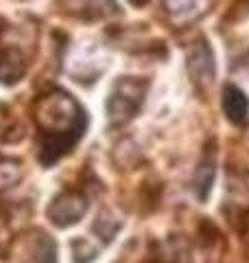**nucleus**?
Instances as JSON below:
<instances>
[{
  "mask_svg": "<svg viewBox=\"0 0 249 263\" xmlns=\"http://www.w3.org/2000/svg\"><path fill=\"white\" fill-rule=\"evenodd\" d=\"M37 125L44 134L42 141V158L51 164L64 156L81 138L86 129V114L70 95L48 92L37 101Z\"/></svg>",
  "mask_w": 249,
  "mask_h": 263,
  "instance_id": "nucleus-1",
  "label": "nucleus"
},
{
  "mask_svg": "<svg viewBox=\"0 0 249 263\" xmlns=\"http://www.w3.org/2000/svg\"><path fill=\"white\" fill-rule=\"evenodd\" d=\"M147 90H149L147 79L120 77L116 81L110 95V101H107V117H110L112 125H122V123H127L136 117L140 105L144 103Z\"/></svg>",
  "mask_w": 249,
  "mask_h": 263,
  "instance_id": "nucleus-2",
  "label": "nucleus"
},
{
  "mask_svg": "<svg viewBox=\"0 0 249 263\" xmlns=\"http://www.w3.org/2000/svg\"><path fill=\"white\" fill-rule=\"evenodd\" d=\"M186 68L193 84L199 88H208L217 77V62H214V53L208 40H199L193 44L186 57Z\"/></svg>",
  "mask_w": 249,
  "mask_h": 263,
  "instance_id": "nucleus-3",
  "label": "nucleus"
},
{
  "mask_svg": "<svg viewBox=\"0 0 249 263\" xmlns=\"http://www.w3.org/2000/svg\"><path fill=\"white\" fill-rule=\"evenodd\" d=\"M86 211H88L86 197L77 191H66L55 197V202L51 204V209H48V217H51L57 226L66 228L70 224H77V221L86 215Z\"/></svg>",
  "mask_w": 249,
  "mask_h": 263,
  "instance_id": "nucleus-4",
  "label": "nucleus"
},
{
  "mask_svg": "<svg viewBox=\"0 0 249 263\" xmlns=\"http://www.w3.org/2000/svg\"><path fill=\"white\" fill-rule=\"evenodd\" d=\"M66 13L81 20H101L118 11L114 0H59Z\"/></svg>",
  "mask_w": 249,
  "mask_h": 263,
  "instance_id": "nucleus-5",
  "label": "nucleus"
},
{
  "mask_svg": "<svg viewBox=\"0 0 249 263\" xmlns=\"http://www.w3.org/2000/svg\"><path fill=\"white\" fill-rule=\"evenodd\" d=\"M208 7H210V0H164V9L171 22L177 27L199 20L208 11Z\"/></svg>",
  "mask_w": 249,
  "mask_h": 263,
  "instance_id": "nucleus-6",
  "label": "nucleus"
},
{
  "mask_svg": "<svg viewBox=\"0 0 249 263\" xmlns=\"http://www.w3.org/2000/svg\"><path fill=\"white\" fill-rule=\"evenodd\" d=\"M221 108H223V114L227 117V121H232L234 125H240L249 114V99L245 97V92L240 88L227 84L223 88Z\"/></svg>",
  "mask_w": 249,
  "mask_h": 263,
  "instance_id": "nucleus-7",
  "label": "nucleus"
},
{
  "mask_svg": "<svg viewBox=\"0 0 249 263\" xmlns=\"http://www.w3.org/2000/svg\"><path fill=\"white\" fill-rule=\"evenodd\" d=\"M24 55L20 48H7V51L0 53V81L3 84H15L22 75H24Z\"/></svg>",
  "mask_w": 249,
  "mask_h": 263,
  "instance_id": "nucleus-8",
  "label": "nucleus"
},
{
  "mask_svg": "<svg viewBox=\"0 0 249 263\" xmlns=\"http://www.w3.org/2000/svg\"><path fill=\"white\" fill-rule=\"evenodd\" d=\"M214 174H217V167H214V152L210 149L208 156H203V160H201V164H199L195 180H193V191L201 202L210 195V189H212V182H214Z\"/></svg>",
  "mask_w": 249,
  "mask_h": 263,
  "instance_id": "nucleus-9",
  "label": "nucleus"
},
{
  "mask_svg": "<svg viewBox=\"0 0 249 263\" xmlns=\"http://www.w3.org/2000/svg\"><path fill=\"white\" fill-rule=\"evenodd\" d=\"M24 263H57V257H55V243L48 235H37L35 241L29 243L27 248V259Z\"/></svg>",
  "mask_w": 249,
  "mask_h": 263,
  "instance_id": "nucleus-10",
  "label": "nucleus"
},
{
  "mask_svg": "<svg viewBox=\"0 0 249 263\" xmlns=\"http://www.w3.org/2000/svg\"><path fill=\"white\" fill-rule=\"evenodd\" d=\"M164 263H190V252L184 246V241L173 239L169 241V250L164 252Z\"/></svg>",
  "mask_w": 249,
  "mask_h": 263,
  "instance_id": "nucleus-11",
  "label": "nucleus"
},
{
  "mask_svg": "<svg viewBox=\"0 0 249 263\" xmlns=\"http://www.w3.org/2000/svg\"><path fill=\"white\" fill-rule=\"evenodd\" d=\"M72 250H74V263H90L98 257V250L88 239L72 241Z\"/></svg>",
  "mask_w": 249,
  "mask_h": 263,
  "instance_id": "nucleus-12",
  "label": "nucleus"
},
{
  "mask_svg": "<svg viewBox=\"0 0 249 263\" xmlns=\"http://www.w3.org/2000/svg\"><path fill=\"white\" fill-rule=\"evenodd\" d=\"M20 176H22V171L18 167V162H13V160L0 162V189L13 186L20 180Z\"/></svg>",
  "mask_w": 249,
  "mask_h": 263,
  "instance_id": "nucleus-13",
  "label": "nucleus"
},
{
  "mask_svg": "<svg viewBox=\"0 0 249 263\" xmlns=\"http://www.w3.org/2000/svg\"><path fill=\"white\" fill-rule=\"evenodd\" d=\"M94 230L103 237L105 241H112L114 235L120 230V221H116V219H112V217H105V215H98L96 224H94Z\"/></svg>",
  "mask_w": 249,
  "mask_h": 263,
  "instance_id": "nucleus-14",
  "label": "nucleus"
}]
</instances>
